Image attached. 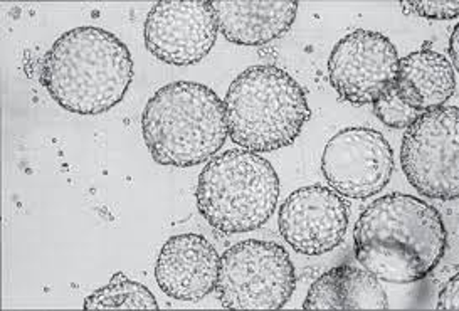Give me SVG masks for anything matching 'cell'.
I'll return each instance as SVG.
<instances>
[{
  "label": "cell",
  "instance_id": "1",
  "mask_svg": "<svg viewBox=\"0 0 459 311\" xmlns=\"http://www.w3.org/2000/svg\"><path fill=\"white\" fill-rule=\"evenodd\" d=\"M353 243L357 261L377 280L416 283L445 257L447 229L431 203L394 192L365 209L355 224Z\"/></svg>",
  "mask_w": 459,
  "mask_h": 311
},
{
  "label": "cell",
  "instance_id": "2",
  "mask_svg": "<svg viewBox=\"0 0 459 311\" xmlns=\"http://www.w3.org/2000/svg\"><path fill=\"white\" fill-rule=\"evenodd\" d=\"M132 82L130 49L107 29H71L42 59L39 82L56 105L74 115L96 117L115 108Z\"/></svg>",
  "mask_w": 459,
  "mask_h": 311
},
{
  "label": "cell",
  "instance_id": "3",
  "mask_svg": "<svg viewBox=\"0 0 459 311\" xmlns=\"http://www.w3.org/2000/svg\"><path fill=\"white\" fill-rule=\"evenodd\" d=\"M142 132L155 162L195 167L216 157L230 136L226 105L201 82H170L150 98Z\"/></svg>",
  "mask_w": 459,
  "mask_h": 311
},
{
  "label": "cell",
  "instance_id": "4",
  "mask_svg": "<svg viewBox=\"0 0 459 311\" xmlns=\"http://www.w3.org/2000/svg\"><path fill=\"white\" fill-rule=\"evenodd\" d=\"M224 105L230 140L256 153L291 145L311 117L301 84L270 65L244 69L230 82Z\"/></svg>",
  "mask_w": 459,
  "mask_h": 311
},
{
  "label": "cell",
  "instance_id": "5",
  "mask_svg": "<svg viewBox=\"0 0 459 311\" xmlns=\"http://www.w3.org/2000/svg\"><path fill=\"white\" fill-rule=\"evenodd\" d=\"M197 207L224 234L263 228L280 199V177L256 151L228 150L212 157L197 182Z\"/></svg>",
  "mask_w": 459,
  "mask_h": 311
},
{
  "label": "cell",
  "instance_id": "6",
  "mask_svg": "<svg viewBox=\"0 0 459 311\" xmlns=\"http://www.w3.org/2000/svg\"><path fill=\"white\" fill-rule=\"evenodd\" d=\"M297 289V271L283 246L247 239L224 251L216 291L226 310H281Z\"/></svg>",
  "mask_w": 459,
  "mask_h": 311
},
{
  "label": "cell",
  "instance_id": "7",
  "mask_svg": "<svg viewBox=\"0 0 459 311\" xmlns=\"http://www.w3.org/2000/svg\"><path fill=\"white\" fill-rule=\"evenodd\" d=\"M401 163L407 182L422 197L456 201L459 195V109L424 113L403 138Z\"/></svg>",
  "mask_w": 459,
  "mask_h": 311
},
{
  "label": "cell",
  "instance_id": "8",
  "mask_svg": "<svg viewBox=\"0 0 459 311\" xmlns=\"http://www.w3.org/2000/svg\"><path fill=\"white\" fill-rule=\"evenodd\" d=\"M399 53L376 30L357 29L335 44L328 59V78L338 98L353 107L374 105L391 88Z\"/></svg>",
  "mask_w": 459,
  "mask_h": 311
},
{
  "label": "cell",
  "instance_id": "9",
  "mask_svg": "<svg viewBox=\"0 0 459 311\" xmlns=\"http://www.w3.org/2000/svg\"><path fill=\"white\" fill-rule=\"evenodd\" d=\"M322 172L330 189L342 197L357 201L374 197L391 182V143L372 128H343L325 145Z\"/></svg>",
  "mask_w": 459,
  "mask_h": 311
},
{
  "label": "cell",
  "instance_id": "10",
  "mask_svg": "<svg viewBox=\"0 0 459 311\" xmlns=\"http://www.w3.org/2000/svg\"><path fill=\"white\" fill-rule=\"evenodd\" d=\"M217 19L209 0H160L145 21V46L172 66L201 63L217 41Z\"/></svg>",
  "mask_w": 459,
  "mask_h": 311
},
{
  "label": "cell",
  "instance_id": "11",
  "mask_svg": "<svg viewBox=\"0 0 459 311\" xmlns=\"http://www.w3.org/2000/svg\"><path fill=\"white\" fill-rule=\"evenodd\" d=\"M278 226L284 241L297 253L322 256L343 243L349 229V207L330 187H299L281 205Z\"/></svg>",
  "mask_w": 459,
  "mask_h": 311
},
{
  "label": "cell",
  "instance_id": "12",
  "mask_svg": "<svg viewBox=\"0 0 459 311\" xmlns=\"http://www.w3.org/2000/svg\"><path fill=\"white\" fill-rule=\"evenodd\" d=\"M221 256L201 234H178L163 244L155 264V280L177 301H201L216 289Z\"/></svg>",
  "mask_w": 459,
  "mask_h": 311
},
{
  "label": "cell",
  "instance_id": "13",
  "mask_svg": "<svg viewBox=\"0 0 459 311\" xmlns=\"http://www.w3.org/2000/svg\"><path fill=\"white\" fill-rule=\"evenodd\" d=\"M217 28L238 46H264L284 36L298 14L295 0H214Z\"/></svg>",
  "mask_w": 459,
  "mask_h": 311
},
{
  "label": "cell",
  "instance_id": "14",
  "mask_svg": "<svg viewBox=\"0 0 459 311\" xmlns=\"http://www.w3.org/2000/svg\"><path fill=\"white\" fill-rule=\"evenodd\" d=\"M394 88L409 107L424 115L443 108L455 95L456 73L445 55L424 48L399 59Z\"/></svg>",
  "mask_w": 459,
  "mask_h": 311
},
{
  "label": "cell",
  "instance_id": "15",
  "mask_svg": "<svg viewBox=\"0 0 459 311\" xmlns=\"http://www.w3.org/2000/svg\"><path fill=\"white\" fill-rule=\"evenodd\" d=\"M389 299L377 278L351 264H340L311 284L303 310H389Z\"/></svg>",
  "mask_w": 459,
  "mask_h": 311
},
{
  "label": "cell",
  "instance_id": "16",
  "mask_svg": "<svg viewBox=\"0 0 459 311\" xmlns=\"http://www.w3.org/2000/svg\"><path fill=\"white\" fill-rule=\"evenodd\" d=\"M84 310H159V303L147 286L117 272L105 288L84 299Z\"/></svg>",
  "mask_w": 459,
  "mask_h": 311
},
{
  "label": "cell",
  "instance_id": "17",
  "mask_svg": "<svg viewBox=\"0 0 459 311\" xmlns=\"http://www.w3.org/2000/svg\"><path fill=\"white\" fill-rule=\"evenodd\" d=\"M374 111L380 122L395 130H407L422 117L420 111L405 103L395 91L394 84L374 103Z\"/></svg>",
  "mask_w": 459,
  "mask_h": 311
},
{
  "label": "cell",
  "instance_id": "18",
  "mask_svg": "<svg viewBox=\"0 0 459 311\" xmlns=\"http://www.w3.org/2000/svg\"><path fill=\"white\" fill-rule=\"evenodd\" d=\"M403 7L429 21H453L459 15L458 0H407Z\"/></svg>",
  "mask_w": 459,
  "mask_h": 311
},
{
  "label": "cell",
  "instance_id": "19",
  "mask_svg": "<svg viewBox=\"0 0 459 311\" xmlns=\"http://www.w3.org/2000/svg\"><path fill=\"white\" fill-rule=\"evenodd\" d=\"M436 310L439 311H456L459 310V274H455L447 283H446Z\"/></svg>",
  "mask_w": 459,
  "mask_h": 311
},
{
  "label": "cell",
  "instance_id": "20",
  "mask_svg": "<svg viewBox=\"0 0 459 311\" xmlns=\"http://www.w3.org/2000/svg\"><path fill=\"white\" fill-rule=\"evenodd\" d=\"M458 34L459 28L453 29V34H451V41H449V56H451V66L456 71L459 69V56H458Z\"/></svg>",
  "mask_w": 459,
  "mask_h": 311
}]
</instances>
